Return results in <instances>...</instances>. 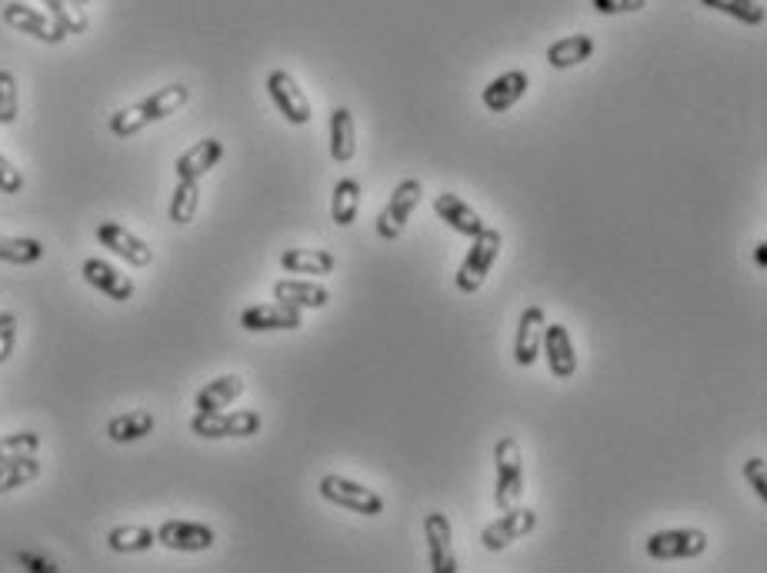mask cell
<instances>
[{"label":"cell","instance_id":"3","mask_svg":"<svg viewBox=\"0 0 767 573\" xmlns=\"http://www.w3.org/2000/svg\"><path fill=\"white\" fill-rule=\"evenodd\" d=\"M264 421L258 411H211V414H195L190 417V434L201 441H228V437H254L261 434Z\"/></svg>","mask_w":767,"mask_h":573},{"label":"cell","instance_id":"4","mask_svg":"<svg viewBox=\"0 0 767 573\" xmlns=\"http://www.w3.org/2000/svg\"><path fill=\"white\" fill-rule=\"evenodd\" d=\"M494 467H497V487H494L497 510H511L524 497V454H521V444L514 437L497 441Z\"/></svg>","mask_w":767,"mask_h":573},{"label":"cell","instance_id":"27","mask_svg":"<svg viewBox=\"0 0 767 573\" xmlns=\"http://www.w3.org/2000/svg\"><path fill=\"white\" fill-rule=\"evenodd\" d=\"M357 208H360V183L354 177L337 180L330 194V221L337 227H350L357 221Z\"/></svg>","mask_w":767,"mask_h":573},{"label":"cell","instance_id":"25","mask_svg":"<svg viewBox=\"0 0 767 573\" xmlns=\"http://www.w3.org/2000/svg\"><path fill=\"white\" fill-rule=\"evenodd\" d=\"M357 153V127L350 107H334L330 110V157L337 163H350Z\"/></svg>","mask_w":767,"mask_h":573},{"label":"cell","instance_id":"19","mask_svg":"<svg viewBox=\"0 0 767 573\" xmlns=\"http://www.w3.org/2000/svg\"><path fill=\"white\" fill-rule=\"evenodd\" d=\"M248 391V384H244V376L241 373H221V376H214L208 388H201L198 391V397H195V407L201 411V414H211V411H228L234 401H241V394Z\"/></svg>","mask_w":767,"mask_h":573},{"label":"cell","instance_id":"38","mask_svg":"<svg viewBox=\"0 0 767 573\" xmlns=\"http://www.w3.org/2000/svg\"><path fill=\"white\" fill-rule=\"evenodd\" d=\"M24 190V173L0 153V194H21Z\"/></svg>","mask_w":767,"mask_h":573},{"label":"cell","instance_id":"32","mask_svg":"<svg viewBox=\"0 0 767 573\" xmlns=\"http://www.w3.org/2000/svg\"><path fill=\"white\" fill-rule=\"evenodd\" d=\"M704 8L717 11V14H727L747 28H760L764 24V8L757 4V0H701Z\"/></svg>","mask_w":767,"mask_h":573},{"label":"cell","instance_id":"16","mask_svg":"<svg viewBox=\"0 0 767 573\" xmlns=\"http://www.w3.org/2000/svg\"><path fill=\"white\" fill-rule=\"evenodd\" d=\"M221 157H224V144L218 137H204L177 157L174 173H177V180H201L204 173H211L221 163Z\"/></svg>","mask_w":767,"mask_h":573},{"label":"cell","instance_id":"31","mask_svg":"<svg viewBox=\"0 0 767 573\" xmlns=\"http://www.w3.org/2000/svg\"><path fill=\"white\" fill-rule=\"evenodd\" d=\"M44 257V244L34 237H4L0 234V264H14V267H28L38 264Z\"/></svg>","mask_w":767,"mask_h":573},{"label":"cell","instance_id":"5","mask_svg":"<svg viewBox=\"0 0 767 573\" xmlns=\"http://www.w3.org/2000/svg\"><path fill=\"white\" fill-rule=\"evenodd\" d=\"M321 497L334 507H344L350 513H360V517H380L384 513V497L350 477H340V474H327L321 477Z\"/></svg>","mask_w":767,"mask_h":573},{"label":"cell","instance_id":"41","mask_svg":"<svg viewBox=\"0 0 767 573\" xmlns=\"http://www.w3.org/2000/svg\"><path fill=\"white\" fill-rule=\"evenodd\" d=\"M754 261H757V267H767V244L764 241L754 247Z\"/></svg>","mask_w":767,"mask_h":573},{"label":"cell","instance_id":"14","mask_svg":"<svg viewBox=\"0 0 767 573\" xmlns=\"http://www.w3.org/2000/svg\"><path fill=\"white\" fill-rule=\"evenodd\" d=\"M97 241H101V247H107L111 254H117V257L127 261L130 267H150V261H154L150 244L140 241L134 231H127V227L117 224V221L97 224Z\"/></svg>","mask_w":767,"mask_h":573},{"label":"cell","instance_id":"23","mask_svg":"<svg viewBox=\"0 0 767 573\" xmlns=\"http://www.w3.org/2000/svg\"><path fill=\"white\" fill-rule=\"evenodd\" d=\"M274 300H284L291 307H301V310H321L327 307L330 300V290L324 284H314V280H277L274 284Z\"/></svg>","mask_w":767,"mask_h":573},{"label":"cell","instance_id":"6","mask_svg":"<svg viewBox=\"0 0 767 573\" xmlns=\"http://www.w3.org/2000/svg\"><path fill=\"white\" fill-rule=\"evenodd\" d=\"M421 198H424V187H421L418 177L401 180V183L395 187V194H391L388 208H384L380 217H377V234H380L384 241H398V237L404 234L411 214L418 211Z\"/></svg>","mask_w":767,"mask_h":573},{"label":"cell","instance_id":"18","mask_svg":"<svg viewBox=\"0 0 767 573\" xmlns=\"http://www.w3.org/2000/svg\"><path fill=\"white\" fill-rule=\"evenodd\" d=\"M81 274H84V280H87L94 290H101L104 297H111V300H117V304H124V300L134 297V280H130L127 274H120V270H117L114 264H107V261L91 257V261H84Z\"/></svg>","mask_w":767,"mask_h":573},{"label":"cell","instance_id":"34","mask_svg":"<svg viewBox=\"0 0 767 573\" xmlns=\"http://www.w3.org/2000/svg\"><path fill=\"white\" fill-rule=\"evenodd\" d=\"M41 450V434L21 431L0 437V460H18V457H34Z\"/></svg>","mask_w":767,"mask_h":573},{"label":"cell","instance_id":"1","mask_svg":"<svg viewBox=\"0 0 767 573\" xmlns=\"http://www.w3.org/2000/svg\"><path fill=\"white\" fill-rule=\"evenodd\" d=\"M187 100H190V87H187V84H167V87L154 91L150 97L137 100V104H130V107H124V110H117V114L111 117L107 127H111L114 137H134V134H140L144 127L174 117Z\"/></svg>","mask_w":767,"mask_h":573},{"label":"cell","instance_id":"11","mask_svg":"<svg viewBox=\"0 0 767 573\" xmlns=\"http://www.w3.org/2000/svg\"><path fill=\"white\" fill-rule=\"evenodd\" d=\"M154 533L160 547L177 550V553H201V550H211L218 540V533L208 523H195V520H167Z\"/></svg>","mask_w":767,"mask_h":573},{"label":"cell","instance_id":"8","mask_svg":"<svg viewBox=\"0 0 767 573\" xmlns=\"http://www.w3.org/2000/svg\"><path fill=\"white\" fill-rule=\"evenodd\" d=\"M4 24L14 28L18 34H28L41 44H64L71 34L51 18V14H41L28 4H21V0H11V4L4 8Z\"/></svg>","mask_w":767,"mask_h":573},{"label":"cell","instance_id":"2","mask_svg":"<svg viewBox=\"0 0 767 573\" xmlns=\"http://www.w3.org/2000/svg\"><path fill=\"white\" fill-rule=\"evenodd\" d=\"M501 247H504L501 231L484 227L477 237H471V251H467V257H464V264L458 267V277H454L461 294H477L484 287L487 274L494 270V264L501 257Z\"/></svg>","mask_w":767,"mask_h":573},{"label":"cell","instance_id":"13","mask_svg":"<svg viewBox=\"0 0 767 573\" xmlns=\"http://www.w3.org/2000/svg\"><path fill=\"white\" fill-rule=\"evenodd\" d=\"M424 540L431 553V570L434 573H458V553H454V527L448 513L431 510L424 517Z\"/></svg>","mask_w":767,"mask_h":573},{"label":"cell","instance_id":"10","mask_svg":"<svg viewBox=\"0 0 767 573\" xmlns=\"http://www.w3.org/2000/svg\"><path fill=\"white\" fill-rule=\"evenodd\" d=\"M534 527H537V513L530 507H511V510H501V517L484 527L481 543L484 550L497 553V550H507L514 540H524Z\"/></svg>","mask_w":767,"mask_h":573},{"label":"cell","instance_id":"26","mask_svg":"<svg viewBox=\"0 0 767 573\" xmlns=\"http://www.w3.org/2000/svg\"><path fill=\"white\" fill-rule=\"evenodd\" d=\"M154 414L137 407V411H127V414H117L111 424H107V437L114 444H134V441H144L150 431H154Z\"/></svg>","mask_w":767,"mask_h":573},{"label":"cell","instance_id":"24","mask_svg":"<svg viewBox=\"0 0 767 573\" xmlns=\"http://www.w3.org/2000/svg\"><path fill=\"white\" fill-rule=\"evenodd\" d=\"M598 51L595 38L588 34H570V38H560L547 47V64L554 71H570V67H578L585 61H591V54Z\"/></svg>","mask_w":767,"mask_h":573},{"label":"cell","instance_id":"9","mask_svg":"<svg viewBox=\"0 0 767 573\" xmlns=\"http://www.w3.org/2000/svg\"><path fill=\"white\" fill-rule=\"evenodd\" d=\"M267 94H271V100H274V107L284 114V120L287 124H294V127H304V124H311V117H314V110H311V100H307V94L297 87V81L287 74V71H271L267 74Z\"/></svg>","mask_w":767,"mask_h":573},{"label":"cell","instance_id":"12","mask_svg":"<svg viewBox=\"0 0 767 573\" xmlns=\"http://www.w3.org/2000/svg\"><path fill=\"white\" fill-rule=\"evenodd\" d=\"M241 327L251 333H274V330H297L304 327V310L291 307L284 300L274 304H254L241 314Z\"/></svg>","mask_w":767,"mask_h":573},{"label":"cell","instance_id":"39","mask_svg":"<svg viewBox=\"0 0 767 573\" xmlns=\"http://www.w3.org/2000/svg\"><path fill=\"white\" fill-rule=\"evenodd\" d=\"M648 8V0H595L598 14H638Z\"/></svg>","mask_w":767,"mask_h":573},{"label":"cell","instance_id":"40","mask_svg":"<svg viewBox=\"0 0 767 573\" xmlns=\"http://www.w3.org/2000/svg\"><path fill=\"white\" fill-rule=\"evenodd\" d=\"M18 563H24V566H28V570H34V573H57V566H54L51 560L34 556V553H18Z\"/></svg>","mask_w":767,"mask_h":573},{"label":"cell","instance_id":"35","mask_svg":"<svg viewBox=\"0 0 767 573\" xmlns=\"http://www.w3.org/2000/svg\"><path fill=\"white\" fill-rule=\"evenodd\" d=\"M21 114V97H18V77L11 71H0V124H14Z\"/></svg>","mask_w":767,"mask_h":573},{"label":"cell","instance_id":"30","mask_svg":"<svg viewBox=\"0 0 767 573\" xmlns=\"http://www.w3.org/2000/svg\"><path fill=\"white\" fill-rule=\"evenodd\" d=\"M41 477V460L34 457H18V460H0V494H11L31 480Z\"/></svg>","mask_w":767,"mask_h":573},{"label":"cell","instance_id":"29","mask_svg":"<svg viewBox=\"0 0 767 573\" xmlns=\"http://www.w3.org/2000/svg\"><path fill=\"white\" fill-rule=\"evenodd\" d=\"M157 543V533L150 527H140V523H127V527H114L107 533V547L114 553H144Z\"/></svg>","mask_w":767,"mask_h":573},{"label":"cell","instance_id":"20","mask_svg":"<svg viewBox=\"0 0 767 573\" xmlns=\"http://www.w3.org/2000/svg\"><path fill=\"white\" fill-rule=\"evenodd\" d=\"M527 87H530V77H527L524 71H507V74L494 77V81L484 87L481 100H484V107H487L491 114H504V110H511V107L527 94Z\"/></svg>","mask_w":767,"mask_h":573},{"label":"cell","instance_id":"7","mask_svg":"<svg viewBox=\"0 0 767 573\" xmlns=\"http://www.w3.org/2000/svg\"><path fill=\"white\" fill-rule=\"evenodd\" d=\"M648 556L654 560H694L707 550V533L697 527H674V530H658L648 537Z\"/></svg>","mask_w":767,"mask_h":573},{"label":"cell","instance_id":"17","mask_svg":"<svg viewBox=\"0 0 767 573\" xmlns=\"http://www.w3.org/2000/svg\"><path fill=\"white\" fill-rule=\"evenodd\" d=\"M544 307H527L517 320V337H514V363L517 367H534L540 357V340H544Z\"/></svg>","mask_w":767,"mask_h":573},{"label":"cell","instance_id":"36","mask_svg":"<svg viewBox=\"0 0 767 573\" xmlns=\"http://www.w3.org/2000/svg\"><path fill=\"white\" fill-rule=\"evenodd\" d=\"M18 347V317L11 310H0V363H8Z\"/></svg>","mask_w":767,"mask_h":573},{"label":"cell","instance_id":"28","mask_svg":"<svg viewBox=\"0 0 767 573\" xmlns=\"http://www.w3.org/2000/svg\"><path fill=\"white\" fill-rule=\"evenodd\" d=\"M198 208H201V180H177L174 198H170V211H167L170 221L183 227V224L195 221Z\"/></svg>","mask_w":767,"mask_h":573},{"label":"cell","instance_id":"33","mask_svg":"<svg viewBox=\"0 0 767 573\" xmlns=\"http://www.w3.org/2000/svg\"><path fill=\"white\" fill-rule=\"evenodd\" d=\"M48 14L67 31V34H84L87 31V14L74 4V0H41Z\"/></svg>","mask_w":767,"mask_h":573},{"label":"cell","instance_id":"21","mask_svg":"<svg viewBox=\"0 0 767 573\" xmlns=\"http://www.w3.org/2000/svg\"><path fill=\"white\" fill-rule=\"evenodd\" d=\"M434 214H438L454 234L477 237V234L484 231L481 214H477L467 201H461L458 194H438V198H434Z\"/></svg>","mask_w":767,"mask_h":573},{"label":"cell","instance_id":"42","mask_svg":"<svg viewBox=\"0 0 767 573\" xmlns=\"http://www.w3.org/2000/svg\"><path fill=\"white\" fill-rule=\"evenodd\" d=\"M74 4H91V0H74Z\"/></svg>","mask_w":767,"mask_h":573},{"label":"cell","instance_id":"37","mask_svg":"<svg viewBox=\"0 0 767 573\" xmlns=\"http://www.w3.org/2000/svg\"><path fill=\"white\" fill-rule=\"evenodd\" d=\"M744 480H747V487L754 490V497L767 500V464H764L760 457L744 460Z\"/></svg>","mask_w":767,"mask_h":573},{"label":"cell","instance_id":"15","mask_svg":"<svg viewBox=\"0 0 767 573\" xmlns=\"http://www.w3.org/2000/svg\"><path fill=\"white\" fill-rule=\"evenodd\" d=\"M540 347H544V360L557 380H570L574 373H578V353H574L570 330L564 323H544Z\"/></svg>","mask_w":767,"mask_h":573},{"label":"cell","instance_id":"22","mask_svg":"<svg viewBox=\"0 0 767 573\" xmlns=\"http://www.w3.org/2000/svg\"><path fill=\"white\" fill-rule=\"evenodd\" d=\"M281 267L297 277H327L337 267V257L321 247H291L281 254Z\"/></svg>","mask_w":767,"mask_h":573}]
</instances>
